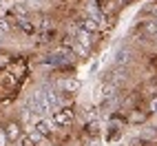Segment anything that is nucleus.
Returning <instances> with one entry per match:
<instances>
[{
    "mask_svg": "<svg viewBox=\"0 0 157 146\" xmlns=\"http://www.w3.org/2000/svg\"><path fill=\"white\" fill-rule=\"evenodd\" d=\"M27 111L31 113V115H47V113L51 111L49 104H47V98H44L42 89H38V91H33V93L29 95V100H27Z\"/></svg>",
    "mask_w": 157,
    "mask_h": 146,
    "instance_id": "obj_1",
    "label": "nucleus"
},
{
    "mask_svg": "<svg viewBox=\"0 0 157 146\" xmlns=\"http://www.w3.org/2000/svg\"><path fill=\"white\" fill-rule=\"evenodd\" d=\"M71 58H73V51H71V49H58L56 53H49V56L44 58V62H47V64L58 67V64H69Z\"/></svg>",
    "mask_w": 157,
    "mask_h": 146,
    "instance_id": "obj_2",
    "label": "nucleus"
},
{
    "mask_svg": "<svg viewBox=\"0 0 157 146\" xmlns=\"http://www.w3.org/2000/svg\"><path fill=\"white\" fill-rule=\"evenodd\" d=\"M42 93H44V98H47L49 109H58V106H62V95H60L58 89H53V86H42Z\"/></svg>",
    "mask_w": 157,
    "mask_h": 146,
    "instance_id": "obj_3",
    "label": "nucleus"
},
{
    "mask_svg": "<svg viewBox=\"0 0 157 146\" xmlns=\"http://www.w3.org/2000/svg\"><path fill=\"white\" fill-rule=\"evenodd\" d=\"M73 122V111L71 109H64V111H58L53 115V126L62 129V126H69V124Z\"/></svg>",
    "mask_w": 157,
    "mask_h": 146,
    "instance_id": "obj_4",
    "label": "nucleus"
},
{
    "mask_svg": "<svg viewBox=\"0 0 157 146\" xmlns=\"http://www.w3.org/2000/svg\"><path fill=\"white\" fill-rule=\"evenodd\" d=\"M131 58H133L131 49H128V47H120L117 53H115V67H117V69H124V67L131 62Z\"/></svg>",
    "mask_w": 157,
    "mask_h": 146,
    "instance_id": "obj_5",
    "label": "nucleus"
},
{
    "mask_svg": "<svg viewBox=\"0 0 157 146\" xmlns=\"http://www.w3.org/2000/svg\"><path fill=\"white\" fill-rule=\"evenodd\" d=\"M80 31H84V33H95L98 31V22H93V20H89V18H82L80 20Z\"/></svg>",
    "mask_w": 157,
    "mask_h": 146,
    "instance_id": "obj_6",
    "label": "nucleus"
},
{
    "mask_svg": "<svg viewBox=\"0 0 157 146\" xmlns=\"http://www.w3.org/2000/svg\"><path fill=\"white\" fill-rule=\"evenodd\" d=\"M5 135H7V140H18V135H20V126L16 122H9L7 126H5Z\"/></svg>",
    "mask_w": 157,
    "mask_h": 146,
    "instance_id": "obj_7",
    "label": "nucleus"
},
{
    "mask_svg": "<svg viewBox=\"0 0 157 146\" xmlns=\"http://www.w3.org/2000/svg\"><path fill=\"white\" fill-rule=\"evenodd\" d=\"M140 27L144 29V36L157 38V25H155V22H144V25H140Z\"/></svg>",
    "mask_w": 157,
    "mask_h": 146,
    "instance_id": "obj_8",
    "label": "nucleus"
},
{
    "mask_svg": "<svg viewBox=\"0 0 157 146\" xmlns=\"http://www.w3.org/2000/svg\"><path fill=\"white\" fill-rule=\"evenodd\" d=\"M89 20H93V22H102V11H100V9L98 7H89V16H86Z\"/></svg>",
    "mask_w": 157,
    "mask_h": 146,
    "instance_id": "obj_9",
    "label": "nucleus"
},
{
    "mask_svg": "<svg viewBox=\"0 0 157 146\" xmlns=\"http://www.w3.org/2000/svg\"><path fill=\"white\" fill-rule=\"evenodd\" d=\"M49 129H51V126H49V122H44V120H40V122L36 124V131H38V135H40V133L49 135Z\"/></svg>",
    "mask_w": 157,
    "mask_h": 146,
    "instance_id": "obj_10",
    "label": "nucleus"
},
{
    "mask_svg": "<svg viewBox=\"0 0 157 146\" xmlns=\"http://www.w3.org/2000/svg\"><path fill=\"white\" fill-rule=\"evenodd\" d=\"M60 89H67V91H75L78 84H75V80H64V82H60Z\"/></svg>",
    "mask_w": 157,
    "mask_h": 146,
    "instance_id": "obj_11",
    "label": "nucleus"
},
{
    "mask_svg": "<svg viewBox=\"0 0 157 146\" xmlns=\"http://www.w3.org/2000/svg\"><path fill=\"white\" fill-rule=\"evenodd\" d=\"M7 135H5V129H0V146H7Z\"/></svg>",
    "mask_w": 157,
    "mask_h": 146,
    "instance_id": "obj_12",
    "label": "nucleus"
},
{
    "mask_svg": "<svg viewBox=\"0 0 157 146\" xmlns=\"http://www.w3.org/2000/svg\"><path fill=\"white\" fill-rule=\"evenodd\" d=\"M22 146H36V140H31V137H27V140L22 142Z\"/></svg>",
    "mask_w": 157,
    "mask_h": 146,
    "instance_id": "obj_13",
    "label": "nucleus"
},
{
    "mask_svg": "<svg viewBox=\"0 0 157 146\" xmlns=\"http://www.w3.org/2000/svg\"><path fill=\"white\" fill-rule=\"evenodd\" d=\"M27 2H31V5H40V2H44V0H27Z\"/></svg>",
    "mask_w": 157,
    "mask_h": 146,
    "instance_id": "obj_14",
    "label": "nucleus"
},
{
    "mask_svg": "<svg viewBox=\"0 0 157 146\" xmlns=\"http://www.w3.org/2000/svg\"><path fill=\"white\" fill-rule=\"evenodd\" d=\"M0 40H2V31H0Z\"/></svg>",
    "mask_w": 157,
    "mask_h": 146,
    "instance_id": "obj_15",
    "label": "nucleus"
},
{
    "mask_svg": "<svg viewBox=\"0 0 157 146\" xmlns=\"http://www.w3.org/2000/svg\"><path fill=\"white\" fill-rule=\"evenodd\" d=\"M155 25H157V22H155Z\"/></svg>",
    "mask_w": 157,
    "mask_h": 146,
    "instance_id": "obj_16",
    "label": "nucleus"
}]
</instances>
